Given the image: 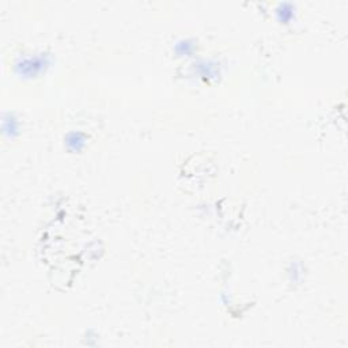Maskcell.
Returning <instances> with one entry per match:
<instances>
[{
  "mask_svg": "<svg viewBox=\"0 0 348 348\" xmlns=\"http://www.w3.org/2000/svg\"><path fill=\"white\" fill-rule=\"evenodd\" d=\"M52 58L48 53H37L31 56H22L14 64L15 72L21 78H36L37 75L45 72L47 68L51 67Z\"/></svg>",
  "mask_w": 348,
  "mask_h": 348,
  "instance_id": "1",
  "label": "cell"
},
{
  "mask_svg": "<svg viewBox=\"0 0 348 348\" xmlns=\"http://www.w3.org/2000/svg\"><path fill=\"white\" fill-rule=\"evenodd\" d=\"M64 140H66V145H67L68 150L73 151V152H79V151H82L84 148L87 136L84 135L83 132H70Z\"/></svg>",
  "mask_w": 348,
  "mask_h": 348,
  "instance_id": "2",
  "label": "cell"
},
{
  "mask_svg": "<svg viewBox=\"0 0 348 348\" xmlns=\"http://www.w3.org/2000/svg\"><path fill=\"white\" fill-rule=\"evenodd\" d=\"M19 131V121L12 113H5L3 116V135L5 138H14Z\"/></svg>",
  "mask_w": 348,
  "mask_h": 348,
  "instance_id": "3",
  "label": "cell"
},
{
  "mask_svg": "<svg viewBox=\"0 0 348 348\" xmlns=\"http://www.w3.org/2000/svg\"><path fill=\"white\" fill-rule=\"evenodd\" d=\"M287 274H288V278H290L291 283H299L303 278V267H302L301 263L298 261H292L287 270Z\"/></svg>",
  "mask_w": 348,
  "mask_h": 348,
  "instance_id": "4",
  "label": "cell"
},
{
  "mask_svg": "<svg viewBox=\"0 0 348 348\" xmlns=\"http://www.w3.org/2000/svg\"><path fill=\"white\" fill-rule=\"evenodd\" d=\"M276 14L279 16L280 22H284V23L290 22L291 19H292V16H294L292 5L288 4V3H281V4H279V7H278Z\"/></svg>",
  "mask_w": 348,
  "mask_h": 348,
  "instance_id": "5",
  "label": "cell"
},
{
  "mask_svg": "<svg viewBox=\"0 0 348 348\" xmlns=\"http://www.w3.org/2000/svg\"><path fill=\"white\" fill-rule=\"evenodd\" d=\"M193 51H195V44L192 40H182L177 42L176 52L178 53V56H189Z\"/></svg>",
  "mask_w": 348,
  "mask_h": 348,
  "instance_id": "6",
  "label": "cell"
}]
</instances>
